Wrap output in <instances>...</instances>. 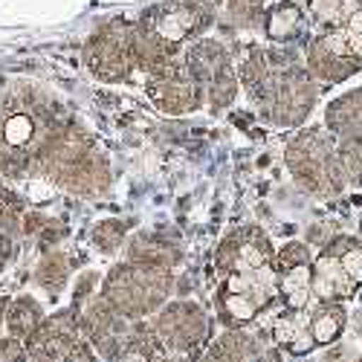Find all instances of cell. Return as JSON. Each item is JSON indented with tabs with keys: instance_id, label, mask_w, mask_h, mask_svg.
I'll return each instance as SVG.
<instances>
[{
	"instance_id": "38",
	"label": "cell",
	"mask_w": 362,
	"mask_h": 362,
	"mask_svg": "<svg viewBox=\"0 0 362 362\" xmlns=\"http://www.w3.org/2000/svg\"><path fill=\"white\" fill-rule=\"evenodd\" d=\"M160 362H194V356H165Z\"/></svg>"
},
{
	"instance_id": "31",
	"label": "cell",
	"mask_w": 362,
	"mask_h": 362,
	"mask_svg": "<svg viewBox=\"0 0 362 362\" xmlns=\"http://www.w3.org/2000/svg\"><path fill=\"white\" fill-rule=\"evenodd\" d=\"M337 154H339V163H342V168H345L348 183L362 186V134H359V136H345V139H339Z\"/></svg>"
},
{
	"instance_id": "45",
	"label": "cell",
	"mask_w": 362,
	"mask_h": 362,
	"mask_svg": "<svg viewBox=\"0 0 362 362\" xmlns=\"http://www.w3.org/2000/svg\"><path fill=\"white\" fill-rule=\"evenodd\" d=\"M359 4H362V0H359Z\"/></svg>"
},
{
	"instance_id": "14",
	"label": "cell",
	"mask_w": 362,
	"mask_h": 362,
	"mask_svg": "<svg viewBox=\"0 0 362 362\" xmlns=\"http://www.w3.org/2000/svg\"><path fill=\"white\" fill-rule=\"evenodd\" d=\"M276 258V247L261 226H235L229 229L215 250V269L221 276L255 273L267 269Z\"/></svg>"
},
{
	"instance_id": "1",
	"label": "cell",
	"mask_w": 362,
	"mask_h": 362,
	"mask_svg": "<svg viewBox=\"0 0 362 362\" xmlns=\"http://www.w3.org/2000/svg\"><path fill=\"white\" fill-rule=\"evenodd\" d=\"M58 102L35 84H15L0 96V177L21 180L35 171L47 136L64 122Z\"/></svg>"
},
{
	"instance_id": "15",
	"label": "cell",
	"mask_w": 362,
	"mask_h": 362,
	"mask_svg": "<svg viewBox=\"0 0 362 362\" xmlns=\"http://www.w3.org/2000/svg\"><path fill=\"white\" fill-rule=\"evenodd\" d=\"M81 339V325H78V308H64L44 316L38 330L29 337L26 354L29 362H64V356L73 351V345Z\"/></svg>"
},
{
	"instance_id": "16",
	"label": "cell",
	"mask_w": 362,
	"mask_h": 362,
	"mask_svg": "<svg viewBox=\"0 0 362 362\" xmlns=\"http://www.w3.org/2000/svg\"><path fill=\"white\" fill-rule=\"evenodd\" d=\"M269 345L252 327H226L194 356V362H261Z\"/></svg>"
},
{
	"instance_id": "5",
	"label": "cell",
	"mask_w": 362,
	"mask_h": 362,
	"mask_svg": "<svg viewBox=\"0 0 362 362\" xmlns=\"http://www.w3.org/2000/svg\"><path fill=\"white\" fill-rule=\"evenodd\" d=\"M279 301L273 267L255 269V273L223 276L215 293V310L223 327H250Z\"/></svg>"
},
{
	"instance_id": "30",
	"label": "cell",
	"mask_w": 362,
	"mask_h": 362,
	"mask_svg": "<svg viewBox=\"0 0 362 362\" xmlns=\"http://www.w3.org/2000/svg\"><path fill=\"white\" fill-rule=\"evenodd\" d=\"M26 215V206L18 192H12L6 183H0V232L21 235V223Z\"/></svg>"
},
{
	"instance_id": "19",
	"label": "cell",
	"mask_w": 362,
	"mask_h": 362,
	"mask_svg": "<svg viewBox=\"0 0 362 362\" xmlns=\"http://www.w3.org/2000/svg\"><path fill=\"white\" fill-rule=\"evenodd\" d=\"M308 26V12L298 0H279L264 12V33L276 44H290L301 38Z\"/></svg>"
},
{
	"instance_id": "37",
	"label": "cell",
	"mask_w": 362,
	"mask_h": 362,
	"mask_svg": "<svg viewBox=\"0 0 362 362\" xmlns=\"http://www.w3.org/2000/svg\"><path fill=\"white\" fill-rule=\"evenodd\" d=\"M9 298H12V296L0 293V327H4V316H6V308H9Z\"/></svg>"
},
{
	"instance_id": "13",
	"label": "cell",
	"mask_w": 362,
	"mask_h": 362,
	"mask_svg": "<svg viewBox=\"0 0 362 362\" xmlns=\"http://www.w3.org/2000/svg\"><path fill=\"white\" fill-rule=\"evenodd\" d=\"M145 96L160 113L168 116H186L206 105V90L186 67L183 52L145 78Z\"/></svg>"
},
{
	"instance_id": "26",
	"label": "cell",
	"mask_w": 362,
	"mask_h": 362,
	"mask_svg": "<svg viewBox=\"0 0 362 362\" xmlns=\"http://www.w3.org/2000/svg\"><path fill=\"white\" fill-rule=\"evenodd\" d=\"M362 4L359 0H308V12L310 18L325 26V29H337L342 26Z\"/></svg>"
},
{
	"instance_id": "27",
	"label": "cell",
	"mask_w": 362,
	"mask_h": 362,
	"mask_svg": "<svg viewBox=\"0 0 362 362\" xmlns=\"http://www.w3.org/2000/svg\"><path fill=\"white\" fill-rule=\"evenodd\" d=\"M128 229H131L128 221L105 218L90 229V247H93L96 252H102V255H113L128 240Z\"/></svg>"
},
{
	"instance_id": "41",
	"label": "cell",
	"mask_w": 362,
	"mask_h": 362,
	"mask_svg": "<svg viewBox=\"0 0 362 362\" xmlns=\"http://www.w3.org/2000/svg\"><path fill=\"white\" fill-rule=\"evenodd\" d=\"M4 337H6V334H4V327H0V339H4Z\"/></svg>"
},
{
	"instance_id": "35",
	"label": "cell",
	"mask_w": 362,
	"mask_h": 362,
	"mask_svg": "<svg viewBox=\"0 0 362 362\" xmlns=\"http://www.w3.org/2000/svg\"><path fill=\"white\" fill-rule=\"evenodd\" d=\"M64 362H102V359H99V354L93 351V345H90L87 339H78L73 345V351L64 356Z\"/></svg>"
},
{
	"instance_id": "34",
	"label": "cell",
	"mask_w": 362,
	"mask_h": 362,
	"mask_svg": "<svg viewBox=\"0 0 362 362\" xmlns=\"http://www.w3.org/2000/svg\"><path fill=\"white\" fill-rule=\"evenodd\" d=\"M0 362H29L26 345L15 337H4L0 339Z\"/></svg>"
},
{
	"instance_id": "44",
	"label": "cell",
	"mask_w": 362,
	"mask_h": 362,
	"mask_svg": "<svg viewBox=\"0 0 362 362\" xmlns=\"http://www.w3.org/2000/svg\"><path fill=\"white\" fill-rule=\"evenodd\" d=\"M264 4H267V0H264Z\"/></svg>"
},
{
	"instance_id": "12",
	"label": "cell",
	"mask_w": 362,
	"mask_h": 362,
	"mask_svg": "<svg viewBox=\"0 0 362 362\" xmlns=\"http://www.w3.org/2000/svg\"><path fill=\"white\" fill-rule=\"evenodd\" d=\"M78 325H81V339L93 345V351L99 354L102 362H125L128 359L131 319L119 313L99 293L90 296L78 308Z\"/></svg>"
},
{
	"instance_id": "7",
	"label": "cell",
	"mask_w": 362,
	"mask_h": 362,
	"mask_svg": "<svg viewBox=\"0 0 362 362\" xmlns=\"http://www.w3.org/2000/svg\"><path fill=\"white\" fill-rule=\"evenodd\" d=\"M183 62L192 70V76L203 84L209 110L221 113L232 107V102L238 99L240 81H238V67L232 62V52L223 41L206 38V35L192 41L183 52Z\"/></svg>"
},
{
	"instance_id": "11",
	"label": "cell",
	"mask_w": 362,
	"mask_h": 362,
	"mask_svg": "<svg viewBox=\"0 0 362 362\" xmlns=\"http://www.w3.org/2000/svg\"><path fill=\"white\" fill-rule=\"evenodd\" d=\"M218 6L206 0H160L151 6L139 23H145L151 33H157L171 47L183 49V44H192L206 35V29L215 23Z\"/></svg>"
},
{
	"instance_id": "17",
	"label": "cell",
	"mask_w": 362,
	"mask_h": 362,
	"mask_svg": "<svg viewBox=\"0 0 362 362\" xmlns=\"http://www.w3.org/2000/svg\"><path fill=\"white\" fill-rule=\"evenodd\" d=\"M305 67L310 70V76L316 81L337 84V81H345L348 76H354L362 67V62H356V58H351L348 52H342L325 33V35L310 41V47L305 52Z\"/></svg>"
},
{
	"instance_id": "24",
	"label": "cell",
	"mask_w": 362,
	"mask_h": 362,
	"mask_svg": "<svg viewBox=\"0 0 362 362\" xmlns=\"http://www.w3.org/2000/svg\"><path fill=\"white\" fill-rule=\"evenodd\" d=\"M21 235L23 238H33L38 250H55V247H62L70 229L64 221H58V218H49V215H38V212H26L23 215V223H21Z\"/></svg>"
},
{
	"instance_id": "28",
	"label": "cell",
	"mask_w": 362,
	"mask_h": 362,
	"mask_svg": "<svg viewBox=\"0 0 362 362\" xmlns=\"http://www.w3.org/2000/svg\"><path fill=\"white\" fill-rule=\"evenodd\" d=\"M327 38L334 41L342 52H348L351 58L362 62V6L337 29H327Z\"/></svg>"
},
{
	"instance_id": "22",
	"label": "cell",
	"mask_w": 362,
	"mask_h": 362,
	"mask_svg": "<svg viewBox=\"0 0 362 362\" xmlns=\"http://www.w3.org/2000/svg\"><path fill=\"white\" fill-rule=\"evenodd\" d=\"M41 322H44V305L35 296L21 293V296L9 298V308H6V316H4V334L6 337H15V339L26 342L38 330Z\"/></svg>"
},
{
	"instance_id": "20",
	"label": "cell",
	"mask_w": 362,
	"mask_h": 362,
	"mask_svg": "<svg viewBox=\"0 0 362 362\" xmlns=\"http://www.w3.org/2000/svg\"><path fill=\"white\" fill-rule=\"evenodd\" d=\"M325 128L345 139V136H359L362 134V87H354L348 93L337 96L325 110Z\"/></svg>"
},
{
	"instance_id": "40",
	"label": "cell",
	"mask_w": 362,
	"mask_h": 362,
	"mask_svg": "<svg viewBox=\"0 0 362 362\" xmlns=\"http://www.w3.org/2000/svg\"><path fill=\"white\" fill-rule=\"evenodd\" d=\"M206 4H212V6H223V0H206Z\"/></svg>"
},
{
	"instance_id": "36",
	"label": "cell",
	"mask_w": 362,
	"mask_h": 362,
	"mask_svg": "<svg viewBox=\"0 0 362 362\" xmlns=\"http://www.w3.org/2000/svg\"><path fill=\"white\" fill-rule=\"evenodd\" d=\"M12 255H15V235L12 232H0V273L9 267Z\"/></svg>"
},
{
	"instance_id": "18",
	"label": "cell",
	"mask_w": 362,
	"mask_h": 362,
	"mask_svg": "<svg viewBox=\"0 0 362 362\" xmlns=\"http://www.w3.org/2000/svg\"><path fill=\"white\" fill-rule=\"evenodd\" d=\"M125 261H136V264H148V267H163V269H174L183 261V247L174 244V240L163 238L160 232H139L134 238L125 240Z\"/></svg>"
},
{
	"instance_id": "4",
	"label": "cell",
	"mask_w": 362,
	"mask_h": 362,
	"mask_svg": "<svg viewBox=\"0 0 362 362\" xmlns=\"http://www.w3.org/2000/svg\"><path fill=\"white\" fill-rule=\"evenodd\" d=\"M284 163L296 183L313 197H337L348 186L334 134L327 128L298 131L284 148Z\"/></svg>"
},
{
	"instance_id": "39",
	"label": "cell",
	"mask_w": 362,
	"mask_h": 362,
	"mask_svg": "<svg viewBox=\"0 0 362 362\" xmlns=\"http://www.w3.org/2000/svg\"><path fill=\"white\" fill-rule=\"evenodd\" d=\"M356 334H359V337H362V310H359V313H356Z\"/></svg>"
},
{
	"instance_id": "10",
	"label": "cell",
	"mask_w": 362,
	"mask_h": 362,
	"mask_svg": "<svg viewBox=\"0 0 362 362\" xmlns=\"http://www.w3.org/2000/svg\"><path fill=\"white\" fill-rule=\"evenodd\" d=\"M362 284V244L354 238L327 240L313 261V296L319 301H345Z\"/></svg>"
},
{
	"instance_id": "46",
	"label": "cell",
	"mask_w": 362,
	"mask_h": 362,
	"mask_svg": "<svg viewBox=\"0 0 362 362\" xmlns=\"http://www.w3.org/2000/svg\"><path fill=\"white\" fill-rule=\"evenodd\" d=\"M327 362H330V359H327Z\"/></svg>"
},
{
	"instance_id": "3",
	"label": "cell",
	"mask_w": 362,
	"mask_h": 362,
	"mask_svg": "<svg viewBox=\"0 0 362 362\" xmlns=\"http://www.w3.org/2000/svg\"><path fill=\"white\" fill-rule=\"evenodd\" d=\"M174 284H177L174 269L122 261L113 264L105 273L99 284V296L110 301L122 316L136 322V319H151L165 301H171Z\"/></svg>"
},
{
	"instance_id": "32",
	"label": "cell",
	"mask_w": 362,
	"mask_h": 362,
	"mask_svg": "<svg viewBox=\"0 0 362 362\" xmlns=\"http://www.w3.org/2000/svg\"><path fill=\"white\" fill-rule=\"evenodd\" d=\"M305 264H313V252L310 247L305 244V240H290V244H284L276 258H273V269H290V267H305Z\"/></svg>"
},
{
	"instance_id": "42",
	"label": "cell",
	"mask_w": 362,
	"mask_h": 362,
	"mask_svg": "<svg viewBox=\"0 0 362 362\" xmlns=\"http://www.w3.org/2000/svg\"><path fill=\"white\" fill-rule=\"evenodd\" d=\"M356 362H362V356H356Z\"/></svg>"
},
{
	"instance_id": "21",
	"label": "cell",
	"mask_w": 362,
	"mask_h": 362,
	"mask_svg": "<svg viewBox=\"0 0 362 362\" xmlns=\"http://www.w3.org/2000/svg\"><path fill=\"white\" fill-rule=\"evenodd\" d=\"M73 269H76V264H73V255H70L67 250H62V247L44 250L41 258H38V264H35V269H33V281H35V287H41L47 296L55 298L58 293L67 287Z\"/></svg>"
},
{
	"instance_id": "25",
	"label": "cell",
	"mask_w": 362,
	"mask_h": 362,
	"mask_svg": "<svg viewBox=\"0 0 362 362\" xmlns=\"http://www.w3.org/2000/svg\"><path fill=\"white\" fill-rule=\"evenodd\" d=\"M128 356H139L142 362H160L165 359V348L157 337L154 325L151 319H136L131 322V330H128Z\"/></svg>"
},
{
	"instance_id": "43",
	"label": "cell",
	"mask_w": 362,
	"mask_h": 362,
	"mask_svg": "<svg viewBox=\"0 0 362 362\" xmlns=\"http://www.w3.org/2000/svg\"><path fill=\"white\" fill-rule=\"evenodd\" d=\"M301 4H308V0H301Z\"/></svg>"
},
{
	"instance_id": "23",
	"label": "cell",
	"mask_w": 362,
	"mask_h": 362,
	"mask_svg": "<svg viewBox=\"0 0 362 362\" xmlns=\"http://www.w3.org/2000/svg\"><path fill=\"white\" fill-rule=\"evenodd\" d=\"M308 325L316 345H334L348 325V310L342 301H319L308 313Z\"/></svg>"
},
{
	"instance_id": "29",
	"label": "cell",
	"mask_w": 362,
	"mask_h": 362,
	"mask_svg": "<svg viewBox=\"0 0 362 362\" xmlns=\"http://www.w3.org/2000/svg\"><path fill=\"white\" fill-rule=\"evenodd\" d=\"M223 6H226V21L235 29L264 26V12H267L264 0H223Z\"/></svg>"
},
{
	"instance_id": "33",
	"label": "cell",
	"mask_w": 362,
	"mask_h": 362,
	"mask_svg": "<svg viewBox=\"0 0 362 362\" xmlns=\"http://www.w3.org/2000/svg\"><path fill=\"white\" fill-rule=\"evenodd\" d=\"M99 284H102V276H99V273H93V269H87V273H81V276H78V281H76V287H73V298H70V305H73V308H81L90 296H96V287H99Z\"/></svg>"
},
{
	"instance_id": "8",
	"label": "cell",
	"mask_w": 362,
	"mask_h": 362,
	"mask_svg": "<svg viewBox=\"0 0 362 362\" xmlns=\"http://www.w3.org/2000/svg\"><path fill=\"white\" fill-rule=\"evenodd\" d=\"M157 337L165 348L168 356H197L209 339H212V316H209L197 301L177 298L165 301V305L151 316Z\"/></svg>"
},
{
	"instance_id": "6",
	"label": "cell",
	"mask_w": 362,
	"mask_h": 362,
	"mask_svg": "<svg viewBox=\"0 0 362 362\" xmlns=\"http://www.w3.org/2000/svg\"><path fill=\"white\" fill-rule=\"evenodd\" d=\"M316 96H319V81L310 76V70L290 64L276 73V78L255 99V105L269 125L298 128L310 116Z\"/></svg>"
},
{
	"instance_id": "2",
	"label": "cell",
	"mask_w": 362,
	"mask_h": 362,
	"mask_svg": "<svg viewBox=\"0 0 362 362\" xmlns=\"http://www.w3.org/2000/svg\"><path fill=\"white\" fill-rule=\"evenodd\" d=\"M33 174L84 200H99L113 186V168L107 154L96 145L93 134L76 119H64L47 136Z\"/></svg>"
},
{
	"instance_id": "9",
	"label": "cell",
	"mask_w": 362,
	"mask_h": 362,
	"mask_svg": "<svg viewBox=\"0 0 362 362\" xmlns=\"http://www.w3.org/2000/svg\"><path fill=\"white\" fill-rule=\"evenodd\" d=\"M84 67L99 81L122 84L136 73L134 62V23L105 21L93 35L84 41Z\"/></svg>"
}]
</instances>
